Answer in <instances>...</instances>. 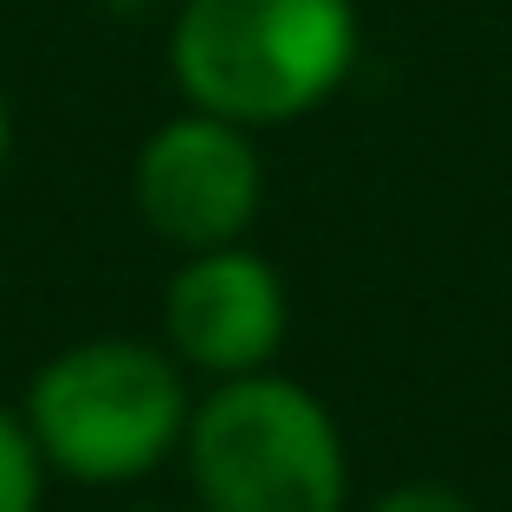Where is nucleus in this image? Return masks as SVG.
<instances>
[{
	"label": "nucleus",
	"instance_id": "nucleus-1",
	"mask_svg": "<svg viewBox=\"0 0 512 512\" xmlns=\"http://www.w3.org/2000/svg\"><path fill=\"white\" fill-rule=\"evenodd\" d=\"M52 480L72 487H137L182 461L195 376L169 357L163 338H98L59 344L13 402Z\"/></svg>",
	"mask_w": 512,
	"mask_h": 512
},
{
	"label": "nucleus",
	"instance_id": "nucleus-2",
	"mask_svg": "<svg viewBox=\"0 0 512 512\" xmlns=\"http://www.w3.org/2000/svg\"><path fill=\"white\" fill-rule=\"evenodd\" d=\"M363 59L357 0H175L169 78L182 104L247 130L325 111Z\"/></svg>",
	"mask_w": 512,
	"mask_h": 512
},
{
	"label": "nucleus",
	"instance_id": "nucleus-3",
	"mask_svg": "<svg viewBox=\"0 0 512 512\" xmlns=\"http://www.w3.org/2000/svg\"><path fill=\"white\" fill-rule=\"evenodd\" d=\"M182 480L201 512H344L350 448L312 383L260 370L195 396Z\"/></svg>",
	"mask_w": 512,
	"mask_h": 512
},
{
	"label": "nucleus",
	"instance_id": "nucleus-4",
	"mask_svg": "<svg viewBox=\"0 0 512 512\" xmlns=\"http://www.w3.org/2000/svg\"><path fill=\"white\" fill-rule=\"evenodd\" d=\"M130 201H137L143 227L175 253H208L247 240L266 208L260 130L182 104L137 143Z\"/></svg>",
	"mask_w": 512,
	"mask_h": 512
},
{
	"label": "nucleus",
	"instance_id": "nucleus-5",
	"mask_svg": "<svg viewBox=\"0 0 512 512\" xmlns=\"http://www.w3.org/2000/svg\"><path fill=\"white\" fill-rule=\"evenodd\" d=\"M292 338V292L266 253L247 240L208 253H175L163 286V344L201 383L279 370V350Z\"/></svg>",
	"mask_w": 512,
	"mask_h": 512
},
{
	"label": "nucleus",
	"instance_id": "nucleus-6",
	"mask_svg": "<svg viewBox=\"0 0 512 512\" xmlns=\"http://www.w3.org/2000/svg\"><path fill=\"white\" fill-rule=\"evenodd\" d=\"M46 487H52V467L39 461L20 409L0 402V512H46Z\"/></svg>",
	"mask_w": 512,
	"mask_h": 512
},
{
	"label": "nucleus",
	"instance_id": "nucleus-7",
	"mask_svg": "<svg viewBox=\"0 0 512 512\" xmlns=\"http://www.w3.org/2000/svg\"><path fill=\"white\" fill-rule=\"evenodd\" d=\"M370 512H480V506L448 480H396L370 500Z\"/></svg>",
	"mask_w": 512,
	"mask_h": 512
},
{
	"label": "nucleus",
	"instance_id": "nucleus-8",
	"mask_svg": "<svg viewBox=\"0 0 512 512\" xmlns=\"http://www.w3.org/2000/svg\"><path fill=\"white\" fill-rule=\"evenodd\" d=\"M13 143H20V124H13V98H7V85H0V182H7V169H13Z\"/></svg>",
	"mask_w": 512,
	"mask_h": 512
},
{
	"label": "nucleus",
	"instance_id": "nucleus-9",
	"mask_svg": "<svg viewBox=\"0 0 512 512\" xmlns=\"http://www.w3.org/2000/svg\"><path fill=\"white\" fill-rule=\"evenodd\" d=\"M104 13H117V20H143V13H163V7H175V0H98Z\"/></svg>",
	"mask_w": 512,
	"mask_h": 512
}]
</instances>
